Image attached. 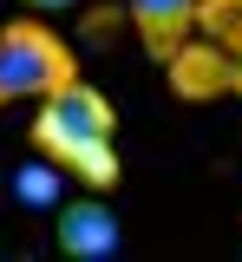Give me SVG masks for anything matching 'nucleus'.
<instances>
[{
	"mask_svg": "<svg viewBox=\"0 0 242 262\" xmlns=\"http://www.w3.org/2000/svg\"><path fill=\"white\" fill-rule=\"evenodd\" d=\"M197 33L223 53H242V0H197Z\"/></svg>",
	"mask_w": 242,
	"mask_h": 262,
	"instance_id": "nucleus-7",
	"label": "nucleus"
},
{
	"mask_svg": "<svg viewBox=\"0 0 242 262\" xmlns=\"http://www.w3.org/2000/svg\"><path fill=\"white\" fill-rule=\"evenodd\" d=\"M229 72H236V53H223L216 39L190 33L171 59H164V85L183 105H209V98H229Z\"/></svg>",
	"mask_w": 242,
	"mask_h": 262,
	"instance_id": "nucleus-4",
	"label": "nucleus"
},
{
	"mask_svg": "<svg viewBox=\"0 0 242 262\" xmlns=\"http://www.w3.org/2000/svg\"><path fill=\"white\" fill-rule=\"evenodd\" d=\"M59 184H66V164L39 151V164H20V170H13V203H27V210H59V203H66Z\"/></svg>",
	"mask_w": 242,
	"mask_h": 262,
	"instance_id": "nucleus-6",
	"label": "nucleus"
},
{
	"mask_svg": "<svg viewBox=\"0 0 242 262\" xmlns=\"http://www.w3.org/2000/svg\"><path fill=\"white\" fill-rule=\"evenodd\" d=\"M27 138H33V151L59 158L66 177L85 184V190H118V177H125V164H118V105L85 79L39 98V118Z\"/></svg>",
	"mask_w": 242,
	"mask_h": 262,
	"instance_id": "nucleus-1",
	"label": "nucleus"
},
{
	"mask_svg": "<svg viewBox=\"0 0 242 262\" xmlns=\"http://www.w3.org/2000/svg\"><path fill=\"white\" fill-rule=\"evenodd\" d=\"M33 13H66V7H79V0H27Z\"/></svg>",
	"mask_w": 242,
	"mask_h": 262,
	"instance_id": "nucleus-8",
	"label": "nucleus"
},
{
	"mask_svg": "<svg viewBox=\"0 0 242 262\" xmlns=\"http://www.w3.org/2000/svg\"><path fill=\"white\" fill-rule=\"evenodd\" d=\"M125 13H131V33H138V46L151 59L164 66L197 33V0H125Z\"/></svg>",
	"mask_w": 242,
	"mask_h": 262,
	"instance_id": "nucleus-5",
	"label": "nucleus"
},
{
	"mask_svg": "<svg viewBox=\"0 0 242 262\" xmlns=\"http://www.w3.org/2000/svg\"><path fill=\"white\" fill-rule=\"evenodd\" d=\"M79 79V59L46 20H7L0 27V105H20V98H46Z\"/></svg>",
	"mask_w": 242,
	"mask_h": 262,
	"instance_id": "nucleus-2",
	"label": "nucleus"
},
{
	"mask_svg": "<svg viewBox=\"0 0 242 262\" xmlns=\"http://www.w3.org/2000/svg\"><path fill=\"white\" fill-rule=\"evenodd\" d=\"M53 243H59L72 262H111L118 256L125 229L111 216L105 190H85V196H72V203H59V210H53Z\"/></svg>",
	"mask_w": 242,
	"mask_h": 262,
	"instance_id": "nucleus-3",
	"label": "nucleus"
},
{
	"mask_svg": "<svg viewBox=\"0 0 242 262\" xmlns=\"http://www.w3.org/2000/svg\"><path fill=\"white\" fill-rule=\"evenodd\" d=\"M229 98H242V53H236V72H229Z\"/></svg>",
	"mask_w": 242,
	"mask_h": 262,
	"instance_id": "nucleus-9",
	"label": "nucleus"
}]
</instances>
